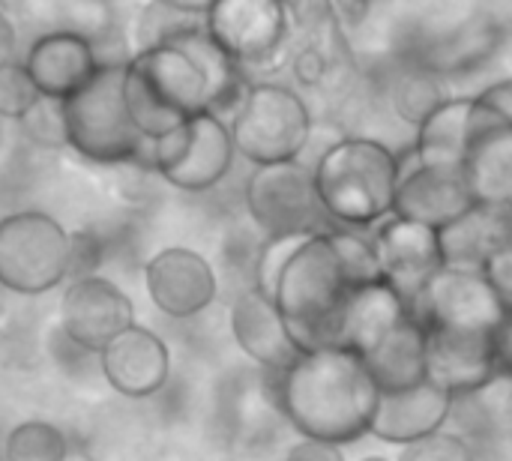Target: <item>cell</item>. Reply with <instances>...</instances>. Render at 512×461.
<instances>
[{
    "mask_svg": "<svg viewBox=\"0 0 512 461\" xmlns=\"http://www.w3.org/2000/svg\"><path fill=\"white\" fill-rule=\"evenodd\" d=\"M372 3L375 0H330L333 15H336L339 24H357V21H363L366 12L372 9Z\"/></svg>",
    "mask_w": 512,
    "mask_h": 461,
    "instance_id": "cell-38",
    "label": "cell"
},
{
    "mask_svg": "<svg viewBox=\"0 0 512 461\" xmlns=\"http://www.w3.org/2000/svg\"><path fill=\"white\" fill-rule=\"evenodd\" d=\"M39 99L42 93L21 60H12L0 69V120H24Z\"/></svg>",
    "mask_w": 512,
    "mask_h": 461,
    "instance_id": "cell-29",
    "label": "cell"
},
{
    "mask_svg": "<svg viewBox=\"0 0 512 461\" xmlns=\"http://www.w3.org/2000/svg\"><path fill=\"white\" fill-rule=\"evenodd\" d=\"M474 99H447L441 102L420 126L414 138V153L423 165L462 168L468 135H471Z\"/></svg>",
    "mask_w": 512,
    "mask_h": 461,
    "instance_id": "cell-26",
    "label": "cell"
},
{
    "mask_svg": "<svg viewBox=\"0 0 512 461\" xmlns=\"http://www.w3.org/2000/svg\"><path fill=\"white\" fill-rule=\"evenodd\" d=\"M441 81L444 78H438L435 72H429L417 63H408L390 84V105H393L396 117L417 129L441 102L450 99L444 93Z\"/></svg>",
    "mask_w": 512,
    "mask_h": 461,
    "instance_id": "cell-27",
    "label": "cell"
},
{
    "mask_svg": "<svg viewBox=\"0 0 512 461\" xmlns=\"http://www.w3.org/2000/svg\"><path fill=\"white\" fill-rule=\"evenodd\" d=\"M309 234H288V237H264V243L258 246V258H255V273H252V285L261 288L264 294L273 297L276 279L282 273V267L288 264V258L297 252V246L306 240Z\"/></svg>",
    "mask_w": 512,
    "mask_h": 461,
    "instance_id": "cell-30",
    "label": "cell"
},
{
    "mask_svg": "<svg viewBox=\"0 0 512 461\" xmlns=\"http://www.w3.org/2000/svg\"><path fill=\"white\" fill-rule=\"evenodd\" d=\"M363 363L381 393L411 390L423 384L426 381V330L408 315L369 354H363Z\"/></svg>",
    "mask_w": 512,
    "mask_h": 461,
    "instance_id": "cell-25",
    "label": "cell"
},
{
    "mask_svg": "<svg viewBox=\"0 0 512 461\" xmlns=\"http://www.w3.org/2000/svg\"><path fill=\"white\" fill-rule=\"evenodd\" d=\"M375 228L378 231L372 243L378 252L381 273L408 303L444 267L438 231L402 216H390Z\"/></svg>",
    "mask_w": 512,
    "mask_h": 461,
    "instance_id": "cell-16",
    "label": "cell"
},
{
    "mask_svg": "<svg viewBox=\"0 0 512 461\" xmlns=\"http://www.w3.org/2000/svg\"><path fill=\"white\" fill-rule=\"evenodd\" d=\"M24 135L39 144V147H66V129H63V111H60V102L57 99H39L33 105V111L18 120Z\"/></svg>",
    "mask_w": 512,
    "mask_h": 461,
    "instance_id": "cell-32",
    "label": "cell"
},
{
    "mask_svg": "<svg viewBox=\"0 0 512 461\" xmlns=\"http://www.w3.org/2000/svg\"><path fill=\"white\" fill-rule=\"evenodd\" d=\"M228 129L234 150L246 162H291L300 159L312 141V111L294 87L252 81L234 108Z\"/></svg>",
    "mask_w": 512,
    "mask_h": 461,
    "instance_id": "cell-6",
    "label": "cell"
},
{
    "mask_svg": "<svg viewBox=\"0 0 512 461\" xmlns=\"http://www.w3.org/2000/svg\"><path fill=\"white\" fill-rule=\"evenodd\" d=\"M282 461H345L342 447L336 444H324V441H312V438H300L288 447Z\"/></svg>",
    "mask_w": 512,
    "mask_h": 461,
    "instance_id": "cell-36",
    "label": "cell"
},
{
    "mask_svg": "<svg viewBox=\"0 0 512 461\" xmlns=\"http://www.w3.org/2000/svg\"><path fill=\"white\" fill-rule=\"evenodd\" d=\"M492 363L498 378H512V312H504L492 330Z\"/></svg>",
    "mask_w": 512,
    "mask_h": 461,
    "instance_id": "cell-35",
    "label": "cell"
},
{
    "mask_svg": "<svg viewBox=\"0 0 512 461\" xmlns=\"http://www.w3.org/2000/svg\"><path fill=\"white\" fill-rule=\"evenodd\" d=\"M480 273L486 276V282H489V288L495 291V297H498V303L504 306V312H512V243L510 246H504V249H498V252L480 267Z\"/></svg>",
    "mask_w": 512,
    "mask_h": 461,
    "instance_id": "cell-34",
    "label": "cell"
},
{
    "mask_svg": "<svg viewBox=\"0 0 512 461\" xmlns=\"http://www.w3.org/2000/svg\"><path fill=\"white\" fill-rule=\"evenodd\" d=\"M462 174L474 201L512 207V126L477 99Z\"/></svg>",
    "mask_w": 512,
    "mask_h": 461,
    "instance_id": "cell-17",
    "label": "cell"
},
{
    "mask_svg": "<svg viewBox=\"0 0 512 461\" xmlns=\"http://www.w3.org/2000/svg\"><path fill=\"white\" fill-rule=\"evenodd\" d=\"M501 45H504L501 21L495 15L480 12L420 42L414 51V63L435 72L438 78L465 75L471 69L486 66Z\"/></svg>",
    "mask_w": 512,
    "mask_h": 461,
    "instance_id": "cell-22",
    "label": "cell"
},
{
    "mask_svg": "<svg viewBox=\"0 0 512 461\" xmlns=\"http://www.w3.org/2000/svg\"><path fill=\"white\" fill-rule=\"evenodd\" d=\"M399 461H477L474 444L453 429H441L423 441L402 447Z\"/></svg>",
    "mask_w": 512,
    "mask_h": 461,
    "instance_id": "cell-31",
    "label": "cell"
},
{
    "mask_svg": "<svg viewBox=\"0 0 512 461\" xmlns=\"http://www.w3.org/2000/svg\"><path fill=\"white\" fill-rule=\"evenodd\" d=\"M411 318L423 330L447 333H492L504 318V306L474 267L444 264L411 300Z\"/></svg>",
    "mask_w": 512,
    "mask_h": 461,
    "instance_id": "cell-11",
    "label": "cell"
},
{
    "mask_svg": "<svg viewBox=\"0 0 512 461\" xmlns=\"http://www.w3.org/2000/svg\"><path fill=\"white\" fill-rule=\"evenodd\" d=\"M312 180L327 219L336 228H375L393 216L399 189V153L366 135H345L324 147Z\"/></svg>",
    "mask_w": 512,
    "mask_h": 461,
    "instance_id": "cell-4",
    "label": "cell"
},
{
    "mask_svg": "<svg viewBox=\"0 0 512 461\" xmlns=\"http://www.w3.org/2000/svg\"><path fill=\"white\" fill-rule=\"evenodd\" d=\"M18 57V30L6 12H0V69Z\"/></svg>",
    "mask_w": 512,
    "mask_h": 461,
    "instance_id": "cell-39",
    "label": "cell"
},
{
    "mask_svg": "<svg viewBox=\"0 0 512 461\" xmlns=\"http://www.w3.org/2000/svg\"><path fill=\"white\" fill-rule=\"evenodd\" d=\"M144 288L159 315L192 321L216 303L219 276L201 252L165 246L144 264Z\"/></svg>",
    "mask_w": 512,
    "mask_h": 461,
    "instance_id": "cell-13",
    "label": "cell"
},
{
    "mask_svg": "<svg viewBox=\"0 0 512 461\" xmlns=\"http://www.w3.org/2000/svg\"><path fill=\"white\" fill-rule=\"evenodd\" d=\"M234 156L228 120L210 111H201L150 141V168L168 186L192 195L216 189L228 177Z\"/></svg>",
    "mask_w": 512,
    "mask_h": 461,
    "instance_id": "cell-8",
    "label": "cell"
},
{
    "mask_svg": "<svg viewBox=\"0 0 512 461\" xmlns=\"http://www.w3.org/2000/svg\"><path fill=\"white\" fill-rule=\"evenodd\" d=\"M276 414L300 435L336 447L369 435L378 384L363 357L342 345L300 351L282 372H264Z\"/></svg>",
    "mask_w": 512,
    "mask_h": 461,
    "instance_id": "cell-2",
    "label": "cell"
},
{
    "mask_svg": "<svg viewBox=\"0 0 512 461\" xmlns=\"http://www.w3.org/2000/svg\"><path fill=\"white\" fill-rule=\"evenodd\" d=\"M135 324L132 297L99 273L75 276L66 282L57 306L60 336L81 354H99L114 336Z\"/></svg>",
    "mask_w": 512,
    "mask_h": 461,
    "instance_id": "cell-12",
    "label": "cell"
},
{
    "mask_svg": "<svg viewBox=\"0 0 512 461\" xmlns=\"http://www.w3.org/2000/svg\"><path fill=\"white\" fill-rule=\"evenodd\" d=\"M489 429L512 438V378H495L483 393H477Z\"/></svg>",
    "mask_w": 512,
    "mask_h": 461,
    "instance_id": "cell-33",
    "label": "cell"
},
{
    "mask_svg": "<svg viewBox=\"0 0 512 461\" xmlns=\"http://www.w3.org/2000/svg\"><path fill=\"white\" fill-rule=\"evenodd\" d=\"M360 288L339 252L333 228L309 234L282 267L273 300L300 351L336 345L351 291Z\"/></svg>",
    "mask_w": 512,
    "mask_h": 461,
    "instance_id": "cell-3",
    "label": "cell"
},
{
    "mask_svg": "<svg viewBox=\"0 0 512 461\" xmlns=\"http://www.w3.org/2000/svg\"><path fill=\"white\" fill-rule=\"evenodd\" d=\"M480 105H486V108H492L498 117H504L507 123L512 126V78L507 81H498V84H492V87H486L480 96H474Z\"/></svg>",
    "mask_w": 512,
    "mask_h": 461,
    "instance_id": "cell-37",
    "label": "cell"
},
{
    "mask_svg": "<svg viewBox=\"0 0 512 461\" xmlns=\"http://www.w3.org/2000/svg\"><path fill=\"white\" fill-rule=\"evenodd\" d=\"M408 303L402 300V294L387 282H369L351 291L342 321H339V336L336 345L357 351L360 357L369 354L393 327H399L408 318Z\"/></svg>",
    "mask_w": 512,
    "mask_h": 461,
    "instance_id": "cell-24",
    "label": "cell"
},
{
    "mask_svg": "<svg viewBox=\"0 0 512 461\" xmlns=\"http://www.w3.org/2000/svg\"><path fill=\"white\" fill-rule=\"evenodd\" d=\"M171 9H180V12H189V15H204L210 9L213 0H159Z\"/></svg>",
    "mask_w": 512,
    "mask_h": 461,
    "instance_id": "cell-40",
    "label": "cell"
},
{
    "mask_svg": "<svg viewBox=\"0 0 512 461\" xmlns=\"http://www.w3.org/2000/svg\"><path fill=\"white\" fill-rule=\"evenodd\" d=\"M426 378L453 399L483 393L498 378L492 363V333L426 330Z\"/></svg>",
    "mask_w": 512,
    "mask_h": 461,
    "instance_id": "cell-20",
    "label": "cell"
},
{
    "mask_svg": "<svg viewBox=\"0 0 512 461\" xmlns=\"http://www.w3.org/2000/svg\"><path fill=\"white\" fill-rule=\"evenodd\" d=\"M0 461H9V459H6V456H3V453H0Z\"/></svg>",
    "mask_w": 512,
    "mask_h": 461,
    "instance_id": "cell-43",
    "label": "cell"
},
{
    "mask_svg": "<svg viewBox=\"0 0 512 461\" xmlns=\"http://www.w3.org/2000/svg\"><path fill=\"white\" fill-rule=\"evenodd\" d=\"M0 453L9 461H66L72 444L66 432L48 420H21L6 432Z\"/></svg>",
    "mask_w": 512,
    "mask_h": 461,
    "instance_id": "cell-28",
    "label": "cell"
},
{
    "mask_svg": "<svg viewBox=\"0 0 512 461\" xmlns=\"http://www.w3.org/2000/svg\"><path fill=\"white\" fill-rule=\"evenodd\" d=\"M243 204L264 237L318 234L336 228L318 201L312 168H306L300 159L252 165V174L243 186Z\"/></svg>",
    "mask_w": 512,
    "mask_h": 461,
    "instance_id": "cell-10",
    "label": "cell"
},
{
    "mask_svg": "<svg viewBox=\"0 0 512 461\" xmlns=\"http://www.w3.org/2000/svg\"><path fill=\"white\" fill-rule=\"evenodd\" d=\"M6 309H9V291L0 285V324H3V318H6Z\"/></svg>",
    "mask_w": 512,
    "mask_h": 461,
    "instance_id": "cell-41",
    "label": "cell"
},
{
    "mask_svg": "<svg viewBox=\"0 0 512 461\" xmlns=\"http://www.w3.org/2000/svg\"><path fill=\"white\" fill-rule=\"evenodd\" d=\"M360 461H390V459H384V456H366V459H360Z\"/></svg>",
    "mask_w": 512,
    "mask_h": 461,
    "instance_id": "cell-42",
    "label": "cell"
},
{
    "mask_svg": "<svg viewBox=\"0 0 512 461\" xmlns=\"http://www.w3.org/2000/svg\"><path fill=\"white\" fill-rule=\"evenodd\" d=\"M249 84L243 66L207 33L204 18L135 48L123 63L129 117L150 141L201 111L234 114Z\"/></svg>",
    "mask_w": 512,
    "mask_h": 461,
    "instance_id": "cell-1",
    "label": "cell"
},
{
    "mask_svg": "<svg viewBox=\"0 0 512 461\" xmlns=\"http://www.w3.org/2000/svg\"><path fill=\"white\" fill-rule=\"evenodd\" d=\"M123 63L105 60L81 90L60 102L66 147L96 165H150V138L138 132L126 108Z\"/></svg>",
    "mask_w": 512,
    "mask_h": 461,
    "instance_id": "cell-5",
    "label": "cell"
},
{
    "mask_svg": "<svg viewBox=\"0 0 512 461\" xmlns=\"http://www.w3.org/2000/svg\"><path fill=\"white\" fill-rule=\"evenodd\" d=\"M450 411H453V396L426 378L411 390L378 393L369 435L393 447H408L414 441H423L447 429Z\"/></svg>",
    "mask_w": 512,
    "mask_h": 461,
    "instance_id": "cell-21",
    "label": "cell"
},
{
    "mask_svg": "<svg viewBox=\"0 0 512 461\" xmlns=\"http://www.w3.org/2000/svg\"><path fill=\"white\" fill-rule=\"evenodd\" d=\"M228 330L237 348L261 369V372H282L300 348L294 345L276 300L261 288H243L228 309Z\"/></svg>",
    "mask_w": 512,
    "mask_h": 461,
    "instance_id": "cell-19",
    "label": "cell"
},
{
    "mask_svg": "<svg viewBox=\"0 0 512 461\" xmlns=\"http://www.w3.org/2000/svg\"><path fill=\"white\" fill-rule=\"evenodd\" d=\"M72 279V234L45 210L0 216V285L15 297H42Z\"/></svg>",
    "mask_w": 512,
    "mask_h": 461,
    "instance_id": "cell-7",
    "label": "cell"
},
{
    "mask_svg": "<svg viewBox=\"0 0 512 461\" xmlns=\"http://www.w3.org/2000/svg\"><path fill=\"white\" fill-rule=\"evenodd\" d=\"M474 204L471 189L465 183L462 168H438L423 165L411 147V153L399 156V189L393 216L414 219L435 231L456 222Z\"/></svg>",
    "mask_w": 512,
    "mask_h": 461,
    "instance_id": "cell-15",
    "label": "cell"
},
{
    "mask_svg": "<svg viewBox=\"0 0 512 461\" xmlns=\"http://www.w3.org/2000/svg\"><path fill=\"white\" fill-rule=\"evenodd\" d=\"M204 27L246 75L288 63L297 42L282 0H213L204 12Z\"/></svg>",
    "mask_w": 512,
    "mask_h": 461,
    "instance_id": "cell-9",
    "label": "cell"
},
{
    "mask_svg": "<svg viewBox=\"0 0 512 461\" xmlns=\"http://www.w3.org/2000/svg\"><path fill=\"white\" fill-rule=\"evenodd\" d=\"M21 63L45 99L63 102L81 90L105 60H99L90 36L78 30H54L33 39Z\"/></svg>",
    "mask_w": 512,
    "mask_h": 461,
    "instance_id": "cell-18",
    "label": "cell"
},
{
    "mask_svg": "<svg viewBox=\"0 0 512 461\" xmlns=\"http://www.w3.org/2000/svg\"><path fill=\"white\" fill-rule=\"evenodd\" d=\"M96 363L105 384L120 399H132V402L159 396L174 372V357L168 342L156 330L141 327L138 321L120 336H114L96 354Z\"/></svg>",
    "mask_w": 512,
    "mask_h": 461,
    "instance_id": "cell-14",
    "label": "cell"
},
{
    "mask_svg": "<svg viewBox=\"0 0 512 461\" xmlns=\"http://www.w3.org/2000/svg\"><path fill=\"white\" fill-rule=\"evenodd\" d=\"M444 264L480 270L498 249L512 243V207L474 201L456 222L438 231Z\"/></svg>",
    "mask_w": 512,
    "mask_h": 461,
    "instance_id": "cell-23",
    "label": "cell"
}]
</instances>
